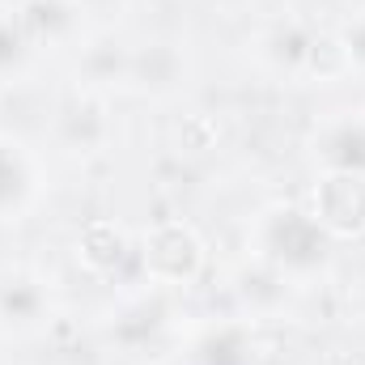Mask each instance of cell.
Masks as SVG:
<instances>
[{"instance_id":"obj_1","label":"cell","mask_w":365,"mask_h":365,"mask_svg":"<svg viewBox=\"0 0 365 365\" xmlns=\"http://www.w3.org/2000/svg\"><path fill=\"white\" fill-rule=\"evenodd\" d=\"M259 238H264V255L280 268H314V264H323V251H327L323 225L293 204L272 208L264 217Z\"/></svg>"},{"instance_id":"obj_2","label":"cell","mask_w":365,"mask_h":365,"mask_svg":"<svg viewBox=\"0 0 365 365\" xmlns=\"http://www.w3.org/2000/svg\"><path fill=\"white\" fill-rule=\"evenodd\" d=\"M204 247L191 225L182 221H162L145 234V272L162 284H182L200 272Z\"/></svg>"},{"instance_id":"obj_3","label":"cell","mask_w":365,"mask_h":365,"mask_svg":"<svg viewBox=\"0 0 365 365\" xmlns=\"http://www.w3.org/2000/svg\"><path fill=\"white\" fill-rule=\"evenodd\" d=\"M310 217L331 238H357V234H365V175L331 170L327 179L314 187V212Z\"/></svg>"},{"instance_id":"obj_4","label":"cell","mask_w":365,"mask_h":365,"mask_svg":"<svg viewBox=\"0 0 365 365\" xmlns=\"http://www.w3.org/2000/svg\"><path fill=\"white\" fill-rule=\"evenodd\" d=\"M123 255H128L123 230H115L110 221H93V225H86V234H81V242H77V259H81L90 272H98V276L115 272V268L123 264Z\"/></svg>"},{"instance_id":"obj_5","label":"cell","mask_w":365,"mask_h":365,"mask_svg":"<svg viewBox=\"0 0 365 365\" xmlns=\"http://www.w3.org/2000/svg\"><path fill=\"white\" fill-rule=\"evenodd\" d=\"M323 162L331 170H353V175H365V119H340L327 140H323Z\"/></svg>"},{"instance_id":"obj_6","label":"cell","mask_w":365,"mask_h":365,"mask_svg":"<svg viewBox=\"0 0 365 365\" xmlns=\"http://www.w3.org/2000/svg\"><path fill=\"white\" fill-rule=\"evenodd\" d=\"M43 314V289L30 276H4L0 280V319L4 323H34Z\"/></svg>"},{"instance_id":"obj_7","label":"cell","mask_w":365,"mask_h":365,"mask_svg":"<svg viewBox=\"0 0 365 365\" xmlns=\"http://www.w3.org/2000/svg\"><path fill=\"white\" fill-rule=\"evenodd\" d=\"M30 187H34V175H30L26 153L17 145L0 140V212H9V208L17 212L21 200L30 195Z\"/></svg>"},{"instance_id":"obj_8","label":"cell","mask_w":365,"mask_h":365,"mask_svg":"<svg viewBox=\"0 0 365 365\" xmlns=\"http://www.w3.org/2000/svg\"><path fill=\"white\" fill-rule=\"evenodd\" d=\"M204 365H251V349L242 340V327H221L200 344Z\"/></svg>"},{"instance_id":"obj_9","label":"cell","mask_w":365,"mask_h":365,"mask_svg":"<svg viewBox=\"0 0 365 365\" xmlns=\"http://www.w3.org/2000/svg\"><path fill=\"white\" fill-rule=\"evenodd\" d=\"M21 56H26V34L9 17H0V73H9Z\"/></svg>"},{"instance_id":"obj_10","label":"cell","mask_w":365,"mask_h":365,"mask_svg":"<svg viewBox=\"0 0 365 365\" xmlns=\"http://www.w3.org/2000/svg\"><path fill=\"white\" fill-rule=\"evenodd\" d=\"M340 43H344V51H349V64H361L365 68V17H357V21L344 26Z\"/></svg>"}]
</instances>
